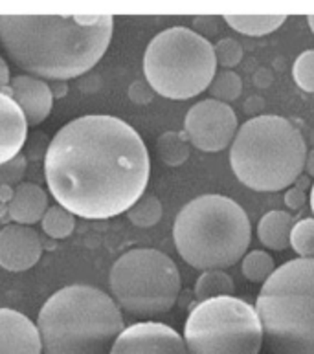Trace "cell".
Instances as JSON below:
<instances>
[{
	"mask_svg": "<svg viewBox=\"0 0 314 354\" xmlns=\"http://www.w3.org/2000/svg\"><path fill=\"white\" fill-rule=\"evenodd\" d=\"M144 140L127 122L89 114L66 123L44 154L50 195L74 217L111 218L127 213L149 184Z\"/></svg>",
	"mask_w": 314,
	"mask_h": 354,
	"instance_id": "obj_1",
	"label": "cell"
},
{
	"mask_svg": "<svg viewBox=\"0 0 314 354\" xmlns=\"http://www.w3.org/2000/svg\"><path fill=\"white\" fill-rule=\"evenodd\" d=\"M112 15H0V43L28 75L68 81L91 72L111 44Z\"/></svg>",
	"mask_w": 314,
	"mask_h": 354,
	"instance_id": "obj_2",
	"label": "cell"
},
{
	"mask_svg": "<svg viewBox=\"0 0 314 354\" xmlns=\"http://www.w3.org/2000/svg\"><path fill=\"white\" fill-rule=\"evenodd\" d=\"M37 328L44 354H111L125 325L109 294L91 285H70L44 303Z\"/></svg>",
	"mask_w": 314,
	"mask_h": 354,
	"instance_id": "obj_3",
	"label": "cell"
},
{
	"mask_svg": "<svg viewBox=\"0 0 314 354\" xmlns=\"http://www.w3.org/2000/svg\"><path fill=\"white\" fill-rule=\"evenodd\" d=\"M176 252L193 268L224 270L239 263L250 246L248 215L224 195H201L187 202L173 226Z\"/></svg>",
	"mask_w": 314,
	"mask_h": 354,
	"instance_id": "obj_4",
	"label": "cell"
},
{
	"mask_svg": "<svg viewBox=\"0 0 314 354\" xmlns=\"http://www.w3.org/2000/svg\"><path fill=\"white\" fill-rule=\"evenodd\" d=\"M307 145L299 129L281 116H256L241 125L230 165L241 184L259 193L281 191L299 178Z\"/></svg>",
	"mask_w": 314,
	"mask_h": 354,
	"instance_id": "obj_5",
	"label": "cell"
},
{
	"mask_svg": "<svg viewBox=\"0 0 314 354\" xmlns=\"http://www.w3.org/2000/svg\"><path fill=\"white\" fill-rule=\"evenodd\" d=\"M274 354H314V259H293L263 283L256 301Z\"/></svg>",
	"mask_w": 314,
	"mask_h": 354,
	"instance_id": "obj_6",
	"label": "cell"
},
{
	"mask_svg": "<svg viewBox=\"0 0 314 354\" xmlns=\"http://www.w3.org/2000/svg\"><path fill=\"white\" fill-rule=\"evenodd\" d=\"M145 81L167 100H190L210 88L217 59L208 39L173 26L153 37L144 53Z\"/></svg>",
	"mask_w": 314,
	"mask_h": 354,
	"instance_id": "obj_7",
	"label": "cell"
},
{
	"mask_svg": "<svg viewBox=\"0 0 314 354\" xmlns=\"http://www.w3.org/2000/svg\"><path fill=\"white\" fill-rule=\"evenodd\" d=\"M263 338L256 307L235 296L197 303L184 325L190 354H259Z\"/></svg>",
	"mask_w": 314,
	"mask_h": 354,
	"instance_id": "obj_8",
	"label": "cell"
},
{
	"mask_svg": "<svg viewBox=\"0 0 314 354\" xmlns=\"http://www.w3.org/2000/svg\"><path fill=\"white\" fill-rule=\"evenodd\" d=\"M109 285L120 308L136 316H158L175 307L181 274L169 255L155 248H134L112 265Z\"/></svg>",
	"mask_w": 314,
	"mask_h": 354,
	"instance_id": "obj_9",
	"label": "cell"
},
{
	"mask_svg": "<svg viewBox=\"0 0 314 354\" xmlns=\"http://www.w3.org/2000/svg\"><path fill=\"white\" fill-rule=\"evenodd\" d=\"M239 131L234 109L217 100H203L186 114L184 134L193 147L204 153H219L234 142Z\"/></svg>",
	"mask_w": 314,
	"mask_h": 354,
	"instance_id": "obj_10",
	"label": "cell"
},
{
	"mask_svg": "<svg viewBox=\"0 0 314 354\" xmlns=\"http://www.w3.org/2000/svg\"><path fill=\"white\" fill-rule=\"evenodd\" d=\"M111 354H190L175 328L160 322H138L118 336Z\"/></svg>",
	"mask_w": 314,
	"mask_h": 354,
	"instance_id": "obj_11",
	"label": "cell"
},
{
	"mask_svg": "<svg viewBox=\"0 0 314 354\" xmlns=\"http://www.w3.org/2000/svg\"><path fill=\"white\" fill-rule=\"evenodd\" d=\"M43 255L39 233L30 226L10 224L0 230V266L8 272H26Z\"/></svg>",
	"mask_w": 314,
	"mask_h": 354,
	"instance_id": "obj_12",
	"label": "cell"
},
{
	"mask_svg": "<svg viewBox=\"0 0 314 354\" xmlns=\"http://www.w3.org/2000/svg\"><path fill=\"white\" fill-rule=\"evenodd\" d=\"M43 344L37 323L22 312L0 308V354H41Z\"/></svg>",
	"mask_w": 314,
	"mask_h": 354,
	"instance_id": "obj_13",
	"label": "cell"
},
{
	"mask_svg": "<svg viewBox=\"0 0 314 354\" xmlns=\"http://www.w3.org/2000/svg\"><path fill=\"white\" fill-rule=\"evenodd\" d=\"M10 86L11 97L24 112L28 127H37L50 116L53 94L46 81L33 75H15L11 77Z\"/></svg>",
	"mask_w": 314,
	"mask_h": 354,
	"instance_id": "obj_14",
	"label": "cell"
},
{
	"mask_svg": "<svg viewBox=\"0 0 314 354\" xmlns=\"http://www.w3.org/2000/svg\"><path fill=\"white\" fill-rule=\"evenodd\" d=\"M28 138V122L24 112L13 97L0 92V165L21 154Z\"/></svg>",
	"mask_w": 314,
	"mask_h": 354,
	"instance_id": "obj_15",
	"label": "cell"
},
{
	"mask_svg": "<svg viewBox=\"0 0 314 354\" xmlns=\"http://www.w3.org/2000/svg\"><path fill=\"white\" fill-rule=\"evenodd\" d=\"M48 212V195L46 191L32 182H22L15 187L13 201L8 204V215L15 224L28 226L43 221Z\"/></svg>",
	"mask_w": 314,
	"mask_h": 354,
	"instance_id": "obj_16",
	"label": "cell"
},
{
	"mask_svg": "<svg viewBox=\"0 0 314 354\" xmlns=\"http://www.w3.org/2000/svg\"><path fill=\"white\" fill-rule=\"evenodd\" d=\"M294 218L290 213L274 209L263 215L257 224V237L265 244L266 248L281 252L290 244V233L294 227Z\"/></svg>",
	"mask_w": 314,
	"mask_h": 354,
	"instance_id": "obj_17",
	"label": "cell"
},
{
	"mask_svg": "<svg viewBox=\"0 0 314 354\" xmlns=\"http://www.w3.org/2000/svg\"><path fill=\"white\" fill-rule=\"evenodd\" d=\"M287 17L285 15H226L224 21L235 32L245 33L248 37H263L276 32Z\"/></svg>",
	"mask_w": 314,
	"mask_h": 354,
	"instance_id": "obj_18",
	"label": "cell"
},
{
	"mask_svg": "<svg viewBox=\"0 0 314 354\" xmlns=\"http://www.w3.org/2000/svg\"><path fill=\"white\" fill-rule=\"evenodd\" d=\"M234 279L224 270L203 272V275L195 283V299L198 303L206 301V299H213V297L234 296Z\"/></svg>",
	"mask_w": 314,
	"mask_h": 354,
	"instance_id": "obj_19",
	"label": "cell"
},
{
	"mask_svg": "<svg viewBox=\"0 0 314 354\" xmlns=\"http://www.w3.org/2000/svg\"><path fill=\"white\" fill-rule=\"evenodd\" d=\"M156 151H158L160 160L169 167H178L190 158V142L186 134L167 131L158 138L156 142Z\"/></svg>",
	"mask_w": 314,
	"mask_h": 354,
	"instance_id": "obj_20",
	"label": "cell"
},
{
	"mask_svg": "<svg viewBox=\"0 0 314 354\" xmlns=\"http://www.w3.org/2000/svg\"><path fill=\"white\" fill-rule=\"evenodd\" d=\"M241 270L246 279L252 283H265L276 272V265H274L270 254H266L263 250H254L243 257Z\"/></svg>",
	"mask_w": 314,
	"mask_h": 354,
	"instance_id": "obj_21",
	"label": "cell"
},
{
	"mask_svg": "<svg viewBox=\"0 0 314 354\" xmlns=\"http://www.w3.org/2000/svg\"><path fill=\"white\" fill-rule=\"evenodd\" d=\"M127 218L136 227H153L162 218V202L155 195H144L127 212Z\"/></svg>",
	"mask_w": 314,
	"mask_h": 354,
	"instance_id": "obj_22",
	"label": "cell"
},
{
	"mask_svg": "<svg viewBox=\"0 0 314 354\" xmlns=\"http://www.w3.org/2000/svg\"><path fill=\"white\" fill-rule=\"evenodd\" d=\"M243 90V81L234 70H221L213 77L212 85H210V94L212 100H217L221 103L228 105L230 101H235L241 95Z\"/></svg>",
	"mask_w": 314,
	"mask_h": 354,
	"instance_id": "obj_23",
	"label": "cell"
},
{
	"mask_svg": "<svg viewBox=\"0 0 314 354\" xmlns=\"http://www.w3.org/2000/svg\"><path fill=\"white\" fill-rule=\"evenodd\" d=\"M43 232L52 239H66L75 227V218L70 212L61 206L48 207L43 217Z\"/></svg>",
	"mask_w": 314,
	"mask_h": 354,
	"instance_id": "obj_24",
	"label": "cell"
},
{
	"mask_svg": "<svg viewBox=\"0 0 314 354\" xmlns=\"http://www.w3.org/2000/svg\"><path fill=\"white\" fill-rule=\"evenodd\" d=\"M290 246L302 259H314V218H302L294 224Z\"/></svg>",
	"mask_w": 314,
	"mask_h": 354,
	"instance_id": "obj_25",
	"label": "cell"
},
{
	"mask_svg": "<svg viewBox=\"0 0 314 354\" xmlns=\"http://www.w3.org/2000/svg\"><path fill=\"white\" fill-rule=\"evenodd\" d=\"M293 77L304 92L314 94V50L299 53L298 59L294 61Z\"/></svg>",
	"mask_w": 314,
	"mask_h": 354,
	"instance_id": "obj_26",
	"label": "cell"
},
{
	"mask_svg": "<svg viewBox=\"0 0 314 354\" xmlns=\"http://www.w3.org/2000/svg\"><path fill=\"white\" fill-rule=\"evenodd\" d=\"M213 52H215L217 64L224 66V70L234 68L243 59V48H241V44L235 39H221L213 46Z\"/></svg>",
	"mask_w": 314,
	"mask_h": 354,
	"instance_id": "obj_27",
	"label": "cell"
},
{
	"mask_svg": "<svg viewBox=\"0 0 314 354\" xmlns=\"http://www.w3.org/2000/svg\"><path fill=\"white\" fill-rule=\"evenodd\" d=\"M24 173H26V158L19 154L8 164L0 165V185L19 184Z\"/></svg>",
	"mask_w": 314,
	"mask_h": 354,
	"instance_id": "obj_28",
	"label": "cell"
},
{
	"mask_svg": "<svg viewBox=\"0 0 314 354\" xmlns=\"http://www.w3.org/2000/svg\"><path fill=\"white\" fill-rule=\"evenodd\" d=\"M153 95H155V90L151 88L149 83L144 80L134 81L133 85L129 86V100L133 101L134 105H149L153 101Z\"/></svg>",
	"mask_w": 314,
	"mask_h": 354,
	"instance_id": "obj_29",
	"label": "cell"
},
{
	"mask_svg": "<svg viewBox=\"0 0 314 354\" xmlns=\"http://www.w3.org/2000/svg\"><path fill=\"white\" fill-rule=\"evenodd\" d=\"M305 202H307V195L302 189H298V187H290L285 193V206L288 209H299V207L305 206Z\"/></svg>",
	"mask_w": 314,
	"mask_h": 354,
	"instance_id": "obj_30",
	"label": "cell"
},
{
	"mask_svg": "<svg viewBox=\"0 0 314 354\" xmlns=\"http://www.w3.org/2000/svg\"><path fill=\"white\" fill-rule=\"evenodd\" d=\"M193 24L197 28L198 35L201 33H212L217 30V17H195Z\"/></svg>",
	"mask_w": 314,
	"mask_h": 354,
	"instance_id": "obj_31",
	"label": "cell"
},
{
	"mask_svg": "<svg viewBox=\"0 0 314 354\" xmlns=\"http://www.w3.org/2000/svg\"><path fill=\"white\" fill-rule=\"evenodd\" d=\"M11 75H10V66L6 63L4 57H0V88H6L10 86Z\"/></svg>",
	"mask_w": 314,
	"mask_h": 354,
	"instance_id": "obj_32",
	"label": "cell"
},
{
	"mask_svg": "<svg viewBox=\"0 0 314 354\" xmlns=\"http://www.w3.org/2000/svg\"><path fill=\"white\" fill-rule=\"evenodd\" d=\"M50 90H52L53 97H64L66 95V90H68V86H66V81H52L50 83Z\"/></svg>",
	"mask_w": 314,
	"mask_h": 354,
	"instance_id": "obj_33",
	"label": "cell"
},
{
	"mask_svg": "<svg viewBox=\"0 0 314 354\" xmlns=\"http://www.w3.org/2000/svg\"><path fill=\"white\" fill-rule=\"evenodd\" d=\"M13 195H15L13 185H0V202L2 204H10L13 201Z\"/></svg>",
	"mask_w": 314,
	"mask_h": 354,
	"instance_id": "obj_34",
	"label": "cell"
},
{
	"mask_svg": "<svg viewBox=\"0 0 314 354\" xmlns=\"http://www.w3.org/2000/svg\"><path fill=\"white\" fill-rule=\"evenodd\" d=\"M305 171H307V175L314 176V149L307 153V158H305Z\"/></svg>",
	"mask_w": 314,
	"mask_h": 354,
	"instance_id": "obj_35",
	"label": "cell"
},
{
	"mask_svg": "<svg viewBox=\"0 0 314 354\" xmlns=\"http://www.w3.org/2000/svg\"><path fill=\"white\" fill-rule=\"evenodd\" d=\"M4 215H8V204H2V202H0V218L4 217Z\"/></svg>",
	"mask_w": 314,
	"mask_h": 354,
	"instance_id": "obj_36",
	"label": "cell"
},
{
	"mask_svg": "<svg viewBox=\"0 0 314 354\" xmlns=\"http://www.w3.org/2000/svg\"><path fill=\"white\" fill-rule=\"evenodd\" d=\"M311 209H313V213H314V184H313V187H311Z\"/></svg>",
	"mask_w": 314,
	"mask_h": 354,
	"instance_id": "obj_37",
	"label": "cell"
},
{
	"mask_svg": "<svg viewBox=\"0 0 314 354\" xmlns=\"http://www.w3.org/2000/svg\"><path fill=\"white\" fill-rule=\"evenodd\" d=\"M307 22H309V28L313 30V33H314V15L307 17Z\"/></svg>",
	"mask_w": 314,
	"mask_h": 354,
	"instance_id": "obj_38",
	"label": "cell"
}]
</instances>
